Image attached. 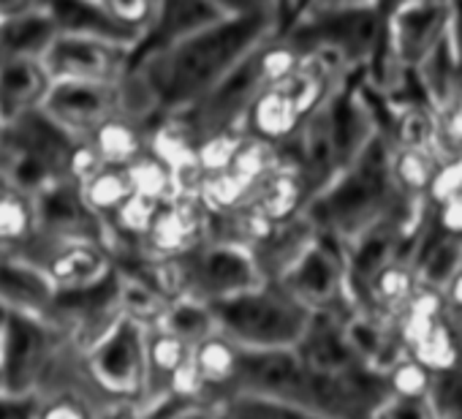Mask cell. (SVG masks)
<instances>
[{
	"instance_id": "obj_5",
	"label": "cell",
	"mask_w": 462,
	"mask_h": 419,
	"mask_svg": "<svg viewBox=\"0 0 462 419\" xmlns=\"http://www.w3.org/2000/svg\"><path fill=\"white\" fill-rule=\"evenodd\" d=\"M44 115L74 139H88L101 123L123 115L120 82H55Z\"/></svg>"
},
{
	"instance_id": "obj_30",
	"label": "cell",
	"mask_w": 462,
	"mask_h": 419,
	"mask_svg": "<svg viewBox=\"0 0 462 419\" xmlns=\"http://www.w3.org/2000/svg\"><path fill=\"white\" fill-rule=\"evenodd\" d=\"M438 174V166L432 163L427 150H411V147H400L394 161H392V177L397 185H402L405 191L421 193L432 188V180Z\"/></svg>"
},
{
	"instance_id": "obj_10",
	"label": "cell",
	"mask_w": 462,
	"mask_h": 419,
	"mask_svg": "<svg viewBox=\"0 0 462 419\" xmlns=\"http://www.w3.org/2000/svg\"><path fill=\"white\" fill-rule=\"evenodd\" d=\"M281 286L313 313L329 311V305L340 297L343 270L332 254L319 246H308L300 259L283 273Z\"/></svg>"
},
{
	"instance_id": "obj_43",
	"label": "cell",
	"mask_w": 462,
	"mask_h": 419,
	"mask_svg": "<svg viewBox=\"0 0 462 419\" xmlns=\"http://www.w3.org/2000/svg\"><path fill=\"white\" fill-rule=\"evenodd\" d=\"M6 134H9V126L0 117V155H4V147H6Z\"/></svg>"
},
{
	"instance_id": "obj_39",
	"label": "cell",
	"mask_w": 462,
	"mask_h": 419,
	"mask_svg": "<svg viewBox=\"0 0 462 419\" xmlns=\"http://www.w3.org/2000/svg\"><path fill=\"white\" fill-rule=\"evenodd\" d=\"M44 6V0H0V23Z\"/></svg>"
},
{
	"instance_id": "obj_23",
	"label": "cell",
	"mask_w": 462,
	"mask_h": 419,
	"mask_svg": "<svg viewBox=\"0 0 462 419\" xmlns=\"http://www.w3.org/2000/svg\"><path fill=\"white\" fill-rule=\"evenodd\" d=\"M193 354V346L182 338H177L174 332H166L161 327H150L147 330V370H150V381L152 376H161L163 384L169 381V376L188 362Z\"/></svg>"
},
{
	"instance_id": "obj_6",
	"label": "cell",
	"mask_w": 462,
	"mask_h": 419,
	"mask_svg": "<svg viewBox=\"0 0 462 419\" xmlns=\"http://www.w3.org/2000/svg\"><path fill=\"white\" fill-rule=\"evenodd\" d=\"M44 235V232H42ZM50 248L44 256L36 262L55 294H69V292H85L101 284L109 270L112 259L106 248L90 237V235H77V237H50Z\"/></svg>"
},
{
	"instance_id": "obj_19",
	"label": "cell",
	"mask_w": 462,
	"mask_h": 419,
	"mask_svg": "<svg viewBox=\"0 0 462 419\" xmlns=\"http://www.w3.org/2000/svg\"><path fill=\"white\" fill-rule=\"evenodd\" d=\"M128 180L134 193L150 196L155 201H169L177 196V180H174V169L169 163H163L158 155H152L150 150L144 155H139L134 163L125 166Z\"/></svg>"
},
{
	"instance_id": "obj_35",
	"label": "cell",
	"mask_w": 462,
	"mask_h": 419,
	"mask_svg": "<svg viewBox=\"0 0 462 419\" xmlns=\"http://www.w3.org/2000/svg\"><path fill=\"white\" fill-rule=\"evenodd\" d=\"M373 419H435V411L430 400H402V397H389Z\"/></svg>"
},
{
	"instance_id": "obj_14",
	"label": "cell",
	"mask_w": 462,
	"mask_h": 419,
	"mask_svg": "<svg viewBox=\"0 0 462 419\" xmlns=\"http://www.w3.org/2000/svg\"><path fill=\"white\" fill-rule=\"evenodd\" d=\"M251 128L256 139H264L270 144L289 139L302 120V109L294 98V93L286 85H270L256 96L251 104Z\"/></svg>"
},
{
	"instance_id": "obj_41",
	"label": "cell",
	"mask_w": 462,
	"mask_h": 419,
	"mask_svg": "<svg viewBox=\"0 0 462 419\" xmlns=\"http://www.w3.org/2000/svg\"><path fill=\"white\" fill-rule=\"evenodd\" d=\"M443 300L454 308V311H462V270L451 278V284L443 289Z\"/></svg>"
},
{
	"instance_id": "obj_2",
	"label": "cell",
	"mask_w": 462,
	"mask_h": 419,
	"mask_svg": "<svg viewBox=\"0 0 462 419\" xmlns=\"http://www.w3.org/2000/svg\"><path fill=\"white\" fill-rule=\"evenodd\" d=\"M147 324L120 313L98 338L88 357V373L98 389L117 400H131L147 392Z\"/></svg>"
},
{
	"instance_id": "obj_32",
	"label": "cell",
	"mask_w": 462,
	"mask_h": 419,
	"mask_svg": "<svg viewBox=\"0 0 462 419\" xmlns=\"http://www.w3.org/2000/svg\"><path fill=\"white\" fill-rule=\"evenodd\" d=\"M243 147V139L231 136V134H215L209 139H204L199 147H196V161H199V169L207 174H220V172H228L231 163H235L237 153Z\"/></svg>"
},
{
	"instance_id": "obj_38",
	"label": "cell",
	"mask_w": 462,
	"mask_h": 419,
	"mask_svg": "<svg viewBox=\"0 0 462 419\" xmlns=\"http://www.w3.org/2000/svg\"><path fill=\"white\" fill-rule=\"evenodd\" d=\"M440 229L448 237H462V193L440 201V219H438Z\"/></svg>"
},
{
	"instance_id": "obj_11",
	"label": "cell",
	"mask_w": 462,
	"mask_h": 419,
	"mask_svg": "<svg viewBox=\"0 0 462 419\" xmlns=\"http://www.w3.org/2000/svg\"><path fill=\"white\" fill-rule=\"evenodd\" d=\"M201 199L190 193H177L174 199L163 201L142 246L161 259L188 254L201 232Z\"/></svg>"
},
{
	"instance_id": "obj_7",
	"label": "cell",
	"mask_w": 462,
	"mask_h": 419,
	"mask_svg": "<svg viewBox=\"0 0 462 419\" xmlns=\"http://www.w3.org/2000/svg\"><path fill=\"white\" fill-rule=\"evenodd\" d=\"M190 281L199 300L217 303L264 286L256 256L240 243H217L196 256Z\"/></svg>"
},
{
	"instance_id": "obj_29",
	"label": "cell",
	"mask_w": 462,
	"mask_h": 419,
	"mask_svg": "<svg viewBox=\"0 0 462 419\" xmlns=\"http://www.w3.org/2000/svg\"><path fill=\"white\" fill-rule=\"evenodd\" d=\"M343 330L354 357L365 365L383 362L386 351L392 349V340H386V332L370 316H354L343 324Z\"/></svg>"
},
{
	"instance_id": "obj_13",
	"label": "cell",
	"mask_w": 462,
	"mask_h": 419,
	"mask_svg": "<svg viewBox=\"0 0 462 419\" xmlns=\"http://www.w3.org/2000/svg\"><path fill=\"white\" fill-rule=\"evenodd\" d=\"M300 354L310 373H346L359 359L354 357L343 324H335L332 316L324 319L313 313V324L300 346Z\"/></svg>"
},
{
	"instance_id": "obj_37",
	"label": "cell",
	"mask_w": 462,
	"mask_h": 419,
	"mask_svg": "<svg viewBox=\"0 0 462 419\" xmlns=\"http://www.w3.org/2000/svg\"><path fill=\"white\" fill-rule=\"evenodd\" d=\"M438 139L448 142L451 147H462V101L448 104L443 120L438 123Z\"/></svg>"
},
{
	"instance_id": "obj_42",
	"label": "cell",
	"mask_w": 462,
	"mask_h": 419,
	"mask_svg": "<svg viewBox=\"0 0 462 419\" xmlns=\"http://www.w3.org/2000/svg\"><path fill=\"white\" fill-rule=\"evenodd\" d=\"M166 419H212V414H209L204 405L188 403V405H182L180 411H174V414H171V416H166Z\"/></svg>"
},
{
	"instance_id": "obj_8",
	"label": "cell",
	"mask_w": 462,
	"mask_h": 419,
	"mask_svg": "<svg viewBox=\"0 0 462 419\" xmlns=\"http://www.w3.org/2000/svg\"><path fill=\"white\" fill-rule=\"evenodd\" d=\"M42 232L39 193L0 166V259H28Z\"/></svg>"
},
{
	"instance_id": "obj_33",
	"label": "cell",
	"mask_w": 462,
	"mask_h": 419,
	"mask_svg": "<svg viewBox=\"0 0 462 419\" xmlns=\"http://www.w3.org/2000/svg\"><path fill=\"white\" fill-rule=\"evenodd\" d=\"M204 386H207V381H204L199 365L193 362V354H190V359L182 362V365L169 376V381H166V392L174 395L177 400H185V403H193V397H199V392H201Z\"/></svg>"
},
{
	"instance_id": "obj_4",
	"label": "cell",
	"mask_w": 462,
	"mask_h": 419,
	"mask_svg": "<svg viewBox=\"0 0 462 419\" xmlns=\"http://www.w3.org/2000/svg\"><path fill=\"white\" fill-rule=\"evenodd\" d=\"M310 370L300 349H240V368L231 384L243 397L270 403H302Z\"/></svg>"
},
{
	"instance_id": "obj_36",
	"label": "cell",
	"mask_w": 462,
	"mask_h": 419,
	"mask_svg": "<svg viewBox=\"0 0 462 419\" xmlns=\"http://www.w3.org/2000/svg\"><path fill=\"white\" fill-rule=\"evenodd\" d=\"M432 199L435 201H446L457 193H462V158H457L454 163L438 169L435 180H432V188H430Z\"/></svg>"
},
{
	"instance_id": "obj_17",
	"label": "cell",
	"mask_w": 462,
	"mask_h": 419,
	"mask_svg": "<svg viewBox=\"0 0 462 419\" xmlns=\"http://www.w3.org/2000/svg\"><path fill=\"white\" fill-rule=\"evenodd\" d=\"M152 327L174 332L177 338L188 340L190 346H196L204 338L217 332L212 305L199 297H177L171 305H166V311L161 313V319Z\"/></svg>"
},
{
	"instance_id": "obj_18",
	"label": "cell",
	"mask_w": 462,
	"mask_h": 419,
	"mask_svg": "<svg viewBox=\"0 0 462 419\" xmlns=\"http://www.w3.org/2000/svg\"><path fill=\"white\" fill-rule=\"evenodd\" d=\"M193 362L199 365L207 384H231L240 368V346L215 332L193 346Z\"/></svg>"
},
{
	"instance_id": "obj_40",
	"label": "cell",
	"mask_w": 462,
	"mask_h": 419,
	"mask_svg": "<svg viewBox=\"0 0 462 419\" xmlns=\"http://www.w3.org/2000/svg\"><path fill=\"white\" fill-rule=\"evenodd\" d=\"M6 351H9V311L0 303V376L6 368Z\"/></svg>"
},
{
	"instance_id": "obj_28",
	"label": "cell",
	"mask_w": 462,
	"mask_h": 419,
	"mask_svg": "<svg viewBox=\"0 0 462 419\" xmlns=\"http://www.w3.org/2000/svg\"><path fill=\"white\" fill-rule=\"evenodd\" d=\"M161 210V201L150 199V196H142V193H131L120 207L117 213L109 219V224L117 229V235L123 237H134V240H142L150 235L152 224H155V216Z\"/></svg>"
},
{
	"instance_id": "obj_9",
	"label": "cell",
	"mask_w": 462,
	"mask_h": 419,
	"mask_svg": "<svg viewBox=\"0 0 462 419\" xmlns=\"http://www.w3.org/2000/svg\"><path fill=\"white\" fill-rule=\"evenodd\" d=\"M55 79L44 58H0V117L6 126L44 109Z\"/></svg>"
},
{
	"instance_id": "obj_1",
	"label": "cell",
	"mask_w": 462,
	"mask_h": 419,
	"mask_svg": "<svg viewBox=\"0 0 462 419\" xmlns=\"http://www.w3.org/2000/svg\"><path fill=\"white\" fill-rule=\"evenodd\" d=\"M209 305L217 332L235 340L240 349H300L313 324V311L291 297L281 284H264Z\"/></svg>"
},
{
	"instance_id": "obj_12",
	"label": "cell",
	"mask_w": 462,
	"mask_h": 419,
	"mask_svg": "<svg viewBox=\"0 0 462 419\" xmlns=\"http://www.w3.org/2000/svg\"><path fill=\"white\" fill-rule=\"evenodd\" d=\"M58 36L60 25L44 4L28 14L0 23V58H44Z\"/></svg>"
},
{
	"instance_id": "obj_22",
	"label": "cell",
	"mask_w": 462,
	"mask_h": 419,
	"mask_svg": "<svg viewBox=\"0 0 462 419\" xmlns=\"http://www.w3.org/2000/svg\"><path fill=\"white\" fill-rule=\"evenodd\" d=\"M104 20L125 39L144 33L158 17V0H98Z\"/></svg>"
},
{
	"instance_id": "obj_25",
	"label": "cell",
	"mask_w": 462,
	"mask_h": 419,
	"mask_svg": "<svg viewBox=\"0 0 462 419\" xmlns=\"http://www.w3.org/2000/svg\"><path fill=\"white\" fill-rule=\"evenodd\" d=\"M386 386L392 392V397H402V400H430L432 384H435V373L427 370L413 354H402L394 359V365L386 370Z\"/></svg>"
},
{
	"instance_id": "obj_26",
	"label": "cell",
	"mask_w": 462,
	"mask_h": 419,
	"mask_svg": "<svg viewBox=\"0 0 462 419\" xmlns=\"http://www.w3.org/2000/svg\"><path fill=\"white\" fill-rule=\"evenodd\" d=\"M416 289H419L416 273L400 262H389L370 281V294L375 297V303H381L386 308H405L411 303V297L416 294Z\"/></svg>"
},
{
	"instance_id": "obj_20",
	"label": "cell",
	"mask_w": 462,
	"mask_h": 419,
	"mask_svg": "<svg viewBox=\"0 0 462 419\" xmlns=\"http://www.w3.org/2000/svg\"><path fill=\"white\" fill-rule=\"evenodd\" d=\"M302 201V185L294 174H286V172H275L270 174L262 185H259V193H256V210L281 224L286 219L294 216V210L300 207Z\"/></svg>"
},
{
	"instance_id": "obj_34",
	"label": "cell",
	"mask_w": 462,
	"mask_h": 419,
	"mask_svg": "<svg viewBox=\"0 0 462 419\" xmlns=\"http://www.w3.org/2000/svg\"><path fill=\"white\" fill-rule=\"evenodd\" d=\"M300 71V58L286 50V47H278V50H270L262 61V74L270 85H283L286 79H291L294 74Z\"/></svg>"
},
{
	"instance_id": "obj_27",
	"label": "cell",
	"mask_w": 462,
	"mask_h": 419,
	"mask_svg": "<svg viewBox=\"0 0 462 419\" xmlns=\"http://www.w3.org/2000/svg\"><path fill=\"white\" fill-rule=\"evenodd\" d=\"M251 193V185L235 174V172H220V174H207L199 185V199L207 210L215 213H226V210H240L245 196Z\"/></svg>"
},
{
	"instance_id": "obj_21",
	"label": "cell",
	"mask_w": 462,
	"mask_h": 419,
	"mask_svg": "<svg viewBox=\"0 0 462 419\" xmlns=\"http://www.w3.org/2000/svg\"><path fill=\"white\" fill-rule=\"evenodd\" d=\"M462 270V243L459 237L440 240L432 251L424 254L421 265L416 267V281L424 289H435L443 294V289L451 284V278Z\"/></svg>"
},
{
	"instance_id": "obj_3",
	"label": "cell",
	"mask_w": 462,
	"mask_h": 419,
	"mask_svg": "<svg viewBox=\"0 0 462 419\" xmlns=\"http://www.w3.org/2000/svg\"><path fill=\"white\" fill-rule=\"evenodd\" d=\"M125 39L74 31H60L44 55L55 82H120L125 74Z\"/></svg>"
},
{
	"instance_id": "obj_24",
	"label": "cell",
	"mask_w": 462,
	"mask_h": 419,
	"mask_svg": "<svg viewBox=\"0 0 462 419\" xmlns=\"http://www.w3.org/2000/svg\"><path fill=\"white\" fill-rule=\"evenodd\" d=\"M408 354H413L427 370H432L435 376L438 373H448L454 368L462 365V349H459V340L454 335V330L446 324V321H438L435 330L416 346L411 349Z\"/></svg>"
},
{
	"instance_id": "obj_15",
	"label": "cell",
	"mask_w": 462,
	"mask_h": 419,
	"mask_svg": "<svg viewBox=\"0 0 462 419\" xmlns=\"http://www.w3.org/2000/svg\"><path fill=\"white\" fill-rule=\"evenodd\" d=\"M131 193L134 188L123 166H101L96 174L77 185V196L93 221H109Z\"/></svg>"
},
{
	"instance_id": "obj_16",
	"label": "cell",
	"mask_w": 462,
	"mask_h": 419,
	"mask_svg": "<svg viewBox=\"0 0 462 419\" xmlns=\"http://www.w3.org/2000/svg\"><path fill=\"white\" fill-rule=\"evenodd\" d=\"M88 142L93 144V150L98 153L104 166L125 169L128 163H134L139 155L147 153V144H144V136H142L136 120H131L125 115H117V117H109L106 123H101L88 136Z\"/></svg>"
},
{
	"instance_id": "obj_31",
	"label": "cell",
	"mask_w": 462,
	"mask_h": 419,
	"mask_svg": "<svg viewBox=\"0 0 462 419\" xmlns=\"http://www.w3.org/2000/svg\"><path fill=\"white\" fill-rule=\"evenodd\" d=\"M33 419H101L98 408L77 389H55L39 400Z\"/></svg>"
}]
</instances>
